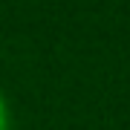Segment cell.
I'll use <instances>...</instances> for the list:
<instances>
[{"label":"cell","instance_id":"6da1fadb","mask_svg":"<svg viewBox=\"0 0 130 130\" xmlns=\"http://www.w3.org/2000/svg\"><path fill=\"white\" fill-rule=\"evenodd\" d=\"M6 124H9V113H6V98L0 95V130H6Z\"/></svg>","mask_w":130,"mask_h":130}]
</instances>
